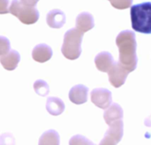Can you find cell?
Listing matches in <instances>:
<instances>
[{
    "instance_id": "obj_16",
    "label": "cell",
    "mask_w": 151,
    "mask_h": 145,
    "mask_svg": "<svg viewBox=\"0 0 151 145\" xmlns=\"http://www.w3.org/2000/svg\"><path fill=\"white\" fill-rule=\"evenodd\" d=\"M60 138L57 131L50 129L42 135L39 140V144H59Z\"/></svg>"
},
{
    "instance_id": "obj_17",
    "label": "cell",
    "mask_w": 151,
    "mask_h": 145,
    "mask_svg": "<svg viewBox=\"0 0 151 145\" xmlns=\"http://www.w3.org/2000/svg\"><path fill=\"white\" fill-rule=\"evenodd\" d=\"M34 89L37 95L41 97H46L50 93V87L48 83L43 80H37L34 83Z\"/></svg>"
},
{
    "instance_id": "obj_23",
    "label": "cell",
    "mask_w": 151,
    "mask_h": 145,
    "mask_svg": "<svg viewBox=\"0 0 151 145\" xmlns=\"http://www.w3.org/2000/svg\"><path fill=\"white\" fill-rule=\"evenodd\" d=\"M109 1H111V0H109Z\"/></svg>"
},
{
    "instance_id": "obj_18",
    "label": "cell",
    "mask_w": 151,
    "mask_h": 145,
    "mask_svg": "<svg viewBox=\"0 0 151 145\" xmlns=\"http://www.w3.org/2000/svg\"><path fill=\"white\" fill-rule=\"evenodd\" d=\"M111 5L118 10H125L131 7L133 0H111Z\"/></svg>"
},
{
    "instance_id": "obj_21",
    "label": "cell",
    "mask_w": 151,
    "mask_h": 145,
    "mask_svg": "<svg viewBox=\"0 0 151 145\" xmlns=\"http://www.w3.org/2000/svg\"><path fill=\"white\" fill-rule=\"evenodd\" d=\"M9 0H0V14H6L9 12Z\"/></svg>"
},
{
    "instance_id": "obj_1",
    "label": "cell",
    "mask_w": 151,
    "mask_h": 145,
    "mask_svg": "<svg viewBox=\"0 0 151 145\" xmlns=\"http://www.w3.org/2000/svg\"><path fill=\"white\" fill-rule=\"evenodd\" d=\"M116 44L119 52V63L129 72L134 71L138 63L136 54L137 43L134 32L130 30L121 31L117 35Z\"/></svg>"
},
{
    "instance_id": "obj_22",
    "label": "cell",
    "mask_w": 151,
    "mask_h": 145,
    "mask_svg": "<svg viewBox=\"0 0 151 145\" xmlns=\"http://www.w3.org/2000/svg\"><path fill=\"white\" fill-rule=\"evenodd\" d=\"M23 4H27V5H30V6H35L36 4L38 3L39 0H20Z\"/></svg>"
},
{
    "instance_id": "obj_7",
    "label": "cell",
    "mask_w": 151,
    "mask_h": 145,
    "mask_svg": "<svg viewBox=\"0 0 151 145\" xmlns=\"http://www.w3.org/2000/svg\"><path fill=\"white\" fill-rule=\"evenodd\" d=\"M91 102L100 109L105 110L111 105V92L104 88L95 89L91 92Z\"/></svg>"
},
{
    "instance_id": "obj_12",
    "label": "cell",
    "mask_w": 151,
    "mask_h": 145,
    "mask_svg": "<svg viewBox=\"0 0 151 145\" xmlns=\"http://www.w3.org/2000/svg\"><path fill=\"white\" fill-rule=\"evenodd\" d=\"M112 55L108 51H102L95 58V64L96 68L104 73H107L114 64Z\"/></svg>"
},
{
    "instance_id": "obj_14",
    "label": "cell",
    "mask_w": 151,
    "mask_h": 145,
    "mask_svg": "<svg viewBox=\"0 0 151 145\" xmlns=\"http://www.w3.org/2000/svg\"><path fill=\"white\" fill-rule=\"evenodd\" d=\"M123 118V110L122 107L119 104H112L104 113V119L107 125H111V123L122 120Z\"/></svg>"
},
{
    "instance_id": "obj_9",
    "label": "cell",
    "mask_w": 151,
    "mask_h": 145,
    "mask_svg": "<svg viewBox=\"0 0 151 145\" xmlns=\"http://www.w3.org/2000/svg\"><path fill=\"white\" fill-rule=\"evenodd\" d=\"M52 49L45 43H40L35 45V47L32 50L33 59L39 63L47 62L52 58Z\"/></svg>"
},
{
    "instance_id": "obj_4",
    "label": "cell",
    "mask_w": 151,
    "mask_h": 145,
    "mask_svg": "<svg viewBox=\"0 0 151 145\" xmlns=\"http://www.w3.org/2000/svg\"><path fill=\"white\" fill-rule=\"evenodd\" d=\"M9 12L17 17L21 23L26 25L35 24L40 17V13L35 6L27 5L20 0H12L9 7Z\"/></svg>"
},
{
    "instance_id": "obj_11",
    "label": "cell",
    "mask_w": 151,
    "mask_h": 145,
    "mask_svg": "<svg viewBox=\"0 0 151 145\" xmlns=\"http://www.w3.org/2000/svg\"><path fill=\"white\" fill-rule=\"evenodd\" d=\"M65 14L59 9L51 10L47 13L46 21L50 27L51 28H61L65 24Z\"/></svg>"
},
{
    "instance_id": "obj_13",
    "label": "cell",
    "mask_w": 151,
    "mask_h": 145,
    "mask_svg": "<svg viewBox=\"0 0 151 145\" xmlns=\"http://www.w3.org/2000/svg\"><path fill=\"white\" fill-rule=\"evenodd\" d=\"M75 25L77 29H79L82 33H86L95 27L94 17L89 12H81L76 17Z\"/></svg>"
},
{
    "instance_id": "obj_20",
    "label": "cell",
    "mask_w": 151,
    "mask_h": 145,
    "mask_svg": "<svg viewBox=\"0 0 151 145\" xmlns=\"http://www.w3.org/2000/svg\"><path fill=\"white\" fill-rule=\"evenodd\" d=\"M92 144L91 142H89L88 140H87L86 138H84L83 136H73L71 140H70V144Z\"/></svg>"
},
{
    "instance_id": "obj_3",
    "label": "cell",
    "mask_w": 151,
    "mask_h": 145,
    "mask_svg": "<svg viewBox=\"0 0 151 145\" xmlns=\"http://www.w3.org/2000/svg\"><path fill=\"white\" fill-rule=\"evenodd\" d=\"M83 34L76 27L69 29L65 34L61 52L67 59L75 60L81 56Z\"/></svg>"
},
{
    "instance_id": "obj_5",
    "label": "cell",
    "mask_w": 151,
    "mask_h": 145,
    "mask_svg": "<svg viewBox=\"0 0 151 145\" xmlns=\"http://www.w3.org/2000/svg\"><path fill=\"white\" fill-rule=\"evenodd\" d=\"M107 73L110 83L115 88H119L124 85L130 72L119 61L115 62Z\"/></svg>"
},
{
    "instance_id": "obj_10",
    "label": "cell",
    "mask_w": 151,
    "mask_h": 145,
    "mask_svg": "<svg viewBox=\"0 0 151 145\" xmlns=\"http://www.w3.org/2000/svg\"><path fill=\"white\" fill-rule=\"evenodd\" d=\"M20 61V55L15 50H10L7 53L0 56V63L5 70L12 71L16 69Z\"/></svg>"
},
{
    "instance_id": "obj_15",
    "label": "cell",
    "mask_w": 151,
    "mask_h": 145,
    "mask_svg": "<svg viewBox=\"0 0 151 145\" xmlns=\"http://www.w3.org/2000/svg\"><path fill=\"white\" fill-rule=\"evenodd\" d=\"M65 103L58 97H50L47 98L46 110L52 116H58L65 111Z\"/></svg>"
},
{
    "instance_id": "obj_19",
    "label": "cell",
    "mask_w": 151,
    "mask_h": 145,
    "mask_svg": "<svg viewBox=\"0 0 151 145\" xmlns=\"http://www.w3.org/2000/svg\"><path fill=\"white\" fill-rule=\"evenodd\" d=\"M11 50V43L5 36L0 35V56L7 53Z\"/></svg>"
},
{
    "instance_id": "obj_8",
    "label": "cell",
    "mask_w": 151,
    "mask_h": 145,
    "mask_svg": "<svg viewBox=\"0 0 151 145\" xmlns=\"http://www.w3.org/2000/svg\"><path fill=\"white\" fill-rule=\"evenodd\" d=\"M88 88L82 84L73 86L69 91V99L75 105H82L88 101Z\"/></svg>"
},
{
    "instance_id": "obj_2",
    "label": "cell",
    "mask_w": 151,
    "mask_h": 145,
    "mask_svg": "<svg viewBox=\"0 0 151 145\" xmlns=\"http://www.w3.org/2000/svg\"><path fill=\"white\" fill-rule=\"evenodd\" d=\"M130 17L132 27L134 31L151 34V2H144L131 6Z\"/></svg>"
},
{
    "instance_id": "obj_6",
    "label": "cell",
    "mask_w": 151,
    "mask_h": 145,
    "mask_svg": "<svg viewBox=\"0 0 151 145\" xmlns=\"http://www.w3.org/2000/svg\"><path fill=\"white\" fill-rule=\"evenodd\" d=\"M109 126L110 128L105 133L104 137L101 141L100 144H117L123 137L124 123L122 120L115 121Z\"/></svg>"
}]
</instances>
